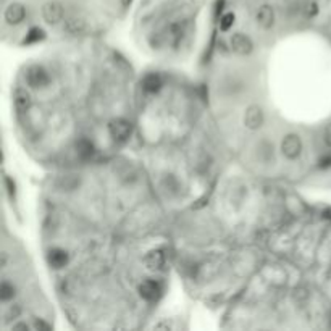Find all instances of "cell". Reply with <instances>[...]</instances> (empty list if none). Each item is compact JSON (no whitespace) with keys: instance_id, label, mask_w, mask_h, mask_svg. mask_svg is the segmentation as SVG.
<instances>
[{"instance_id":"8992f818","label":"cell","mask_w":331,"mask_h":331,"mask_svg":"<svg viewBox=\"0 0 331 331\" xmlns=\"http://www.w3.org/2000/svg\"><path fill=\"white\" fill-rule=\"evenodd\" d=\"M63 15H65V10H63V5L57 0H50V2L42 5V18L45 23L49 24H58L63 20Z\"/></svg>"},{"instance_id":"e0dca14e","label":"cell","mask_w":331,"mask_h":331,"mask_svg":"<svg viewBox=\"0 0 331 331\" xmlns=\"http://www.w3.org/2000/svg\"><path fill=\"white\" fill-rule=\"evenodd\" d=\"M45 39V31L42 29V27H31L29 31H27V34H26V38H24V44H38V42H41V41H44Z\"/></svg>"},{"instance_id":"44dd1931","label":"cell","mask_w":331,"mask_h":331,"mask_svg":"<svg viewBox=\"0 0 331 331\" xmlns=\"http://www.w3.org/2000/svg\"><path fill=\"white\" fill-rule=\"evenodd\" d=\"M20 312H21V309L18 307V306H10V307H8V310H7V314H5V318L7 320L16 318L18 315H20Z\"/></svg>"},{"instance_id":"ffe728a7","label":"cell","mask_w":331,"mask_h":331,"mask_svg":"<svg viewBox=\"0 0 331 331\" xmlns=\"http://www.w3.org/2000/svg\"><path fill=\"white\" fill-rule=\"evenodd\" d=\"M321 139H323L325 145L329 147L331 149V123H328L325 126V130H323V136H321Z\"/></svg>"},{"instance_id":"8fae6325","label":"cell","mask_w":331,"mask_h":331,"mask_svg":"<svg viewBox=\"0 0 331 331\" xmlns=\"http://www.w3.org/2000/svg\"><path fill=\"white\" fill-rule=\"evenodd\" d=\"M141 86L147 94H157L163 86V81L159 73H147L141 81Z\"/></svg>"},{"instance_id":"4fadbf2b","label":"cell","mask_w":331,"mask_h":331,"mask_svg":"<svg viewBox=\"0 0 331 331\" xmlns=\"http://www.w3.org/2000/svg\"><path fill=\"white\" fill-rule=\"evenodd\" d=\"M13 104L18 112H27L33 105L31 94L26 89H16L13 94Z\"/></svg>"},{"instance_id":"cb8c5ba5","label":"cell","mask_w":331,"mask_h":331,"mask_svg":"<svg viewBox=\"0 0 331 331\" xmlns=\"http://www.w3.org/2000/svg\"><path fill=\"white\" fill-rule=\"evenodd\" d=\"M31 326L26 323V321H20V323H13L12 325V331H20V329H23V331H27Z\"/></svg>"},{"instance_id":"7c38bea8","label":"cell","mask_w":331,"mask_h":331,"mask_svg":"<svg viewBox=\"0 0 331 331\" xmlns=\"http://www.w3.org/2000/svg\"><path fill=\"white\" fill-rule=\"evenodd\" d=\"M165 260H167V259H165V254L160 249H154L151 252H147V255L144 257L145 266L149 270H152V272H157V270L163 268Z\"/></svg>"},{"instance_id":"ac0fdd59","label":"cell","mask_w":331,"mask_h":331,"mask_svg":"<svg viewBox=\"0 0 331 331\" xmlns=\"http://www.w3.org/2000/svg\"><path fill=\"white\" fill-rule=\"evenodd\" d=\"M162 188L167 194H176L178 192V181L173 174H165L162 179Z\"/></svg>"},{"instance_id":"7402d4cb","label":"cell","mask_w":331,"mask_h":331,"mask_svg":"<svg viewBox=\"0 0 331 331\" xmlns=\"http://www.w3.org/2000/svg\"><path fill=\"white\" fill-rule=\"evenodd\" d=\"M5 186H7V191H8V194H10V197L13 199L15 197V183L12 181L10 176H5Z\"/></svg>"},{"instance_id":"6da1fadb","label":"cell","mask_w":331,"mask_h":331,"mask_svg":"<svg viewBox=\"0 0 331 331\" xmlns=\"http://www.w3.org/2000/svg\"><path fill=\"white\" fill-rule=\"evenodd\" d=\"M24 81L31 89H47L50 84V75L42 65H31L24 71Z\"/></svg>"},{"instance_id":"d6986e66","label":"cell","mask_w":331,"mask_h":331,"mask_svg":"<svg viewBox=\"0 0 331 331\" xmlns=\"http://www.w3.org/2000/svg\"><path fill=\"white\" fill-rule=\"evenodd\" d=\"M234 21H236V16H234L233 12L225 13L222 18H220V29H222V31H229L233 27Z\"/></svg>"},{"instance_id":"2e32d148","label":"cell","mask_w":331,"mask_h":331,"mask_svg":"<svg viewBox=\"0 0 331 331\" xmlns=\"http://www.w3.org/2000/svg\"><path fill=\"white\" fill-rule=\"evenodd\" d=\"M65 27H67V31L71 33V34H82L86 31V21L82 20V18H70V20H67L65 23Z\"/></svg>"},{"instance_id":"ba28073f","label":"cell","mask_w":331,"mask_h":331,"mask_svg":"<svg viewBox=\"0 0 331 331\" xmlns=\"http://www.w3.org/2000/svg\"><path fill=\"white\" fill-rule=\"evenodd\" d=\"M5 21L10 24V26H16L24 21L26 18V8L23 4H18V2H13L10 4L7 8H5Z\"/></svg>"},{"instance_id":"277c9868","label":"cell","mask_w":331,"mask_h":331,"mask_svg":"<svg viewBox=\"0 0 331 331\" xmlns=\"http://www.w3.org/2000/svg\"><path fill=\"white\" fill-rule=\"evenodd\" d=\"M137 292L145 302H157L162 296V286L159 281L147 278L137 286Z\"/></svg>"},{"instance_id":"7a4b0ae2","label":"cell","mask_w":331,"mask_h":331,"mask_svg":"<svg viewBox=\"0 0 331 331\" xmlns=\"http://www.w3.org/2000/svg\"><path fill=\"white\" fill-rule=\"evenodd\" d=\"M107 130L115 142H126L133 134V125L126 118H113L108 122Z\"/></svg>"},{"instance_id":"484cf974","label":"cell","mask_w":331,"mask_h":331,"mask_svg":"<svg viewBox=\"0 0 331 331\" xmlns=\"http://www.w3.org/2000/svg\"><path fill=\"white\" fill-rule=\"evenodd\" d=\"M320 167H323V168L331 167V155H326V157H323L320 160Z\"/></svg>"},{"instance_id":"30bf717a","label":"cell","mask_w":331,"mask_h":331,"mask_svg":"<svg viewBox=\"0 0 331 331\" xmlns=\"http://www.w3.org/2000/svg\"><path fill=\"white\" fill-rule=\"evenodd\" d=\"M47 262L52 268H63L68 262H70V255L65 249H62V247H53V249L49 251L47 254Z\"/></svg>"},{"instance_id":"9c48e42d","label":"cell","mask_w":331,"mask_h":331,"mask_svg":"<svg viewBox=\"0 0 331 331\" xmlns=\"http://www.w3.org/2000/svg\"><path fill=\"white\" fill-rule=\"evenodd\" d=\"M255 23L263 29H270L275 23V10L272 5H260L255 12Z\"/></svg>"},{"instance_id":"603a6c76","label":"cell","mask_w":331,"mask_h":331,"mask_svg":"<svg viewBox=\"0 0 331 331\" xmlns=\"http://www.w3.org/2000/svg\"><path fill=\"white\" fill-rule=\"evenodd\" d=\"M33 328L34 329H50V325L49 323H45V321L42 318H36L34 320V323H33Z\"/></svg>"},{"instance_id":"52a82bcc","label":"cell","mask_w":331,"mask_h":331,"mask_svg":"<svg viewBox=\"0 0 331 331\" xmlns=\"http://www.w3.org/2000/svg\"><path fill=\"white\" fill-rule=\"evenodd\" d=\"M229 45H231V50L237 55H249L254 50V42L249 36H246L243 33H236L231 36L229 39Z\"/></svg>"},{"instance_id":"3957f363","label":"cell","mask_w":331,"mask_h":331,"mask_svg":"<svg viewBox=\"0 0 331 331\" xmlns=\"http://www.w3.org/2000/svg\"><path fill=\"white\" fill-rule=\"evenodd\" d=\"M281 154L288 160H297L302 154V139L294 133H289L281 141Z\"/></svg>"},{"instance_id":"5bb4252c","label":"cell","mask_w":331,"mask_h":331,"mask_svg":"<svg viewBox=\"0 0 331 331\" xmlns=\"http://www.w3.org/2000/svg\"><path fill=\"white\" fill-rule=\"evenodd\" d=\"M96 151V147L93 144V141L87 139V137H81L79 141H76V154L81 159H89L93 157V154Z\"/></svg>"},{"instance_id":"9a60e30c","label":"cell","mask_w":331,"mask_h":331,"mask_svg":"<svg viewBox=\"0 0 331 331\" xmlns=\"http://www.w3.org/2000/svg\"><path fill=\"white\" fill-rule=\"evenodd\" d=\"M16 296V288H15V284L10 283L8 280H4L2 284H0V300L4 302H10L13 300V297Z\"/></svg>"},{"instance_id":"d4e9b609","label":"cell","mask_w":331,"mask_h":331,"mask_svg":"<svg viewBox=\"0 0 331 331\" xmlns=\"http://www.w3.org/2000/svg\"><path fill=\"white\" fill-rule=\"evenodd\" d=\"M317 12H318V7H317V4H309V5H307V15H309V16H314V15H317Z\"/></svg>"},{"instance_id":"5b68a950","label":"cell","mask_w":331,"mask_h":331,"mask_svg":"<svg viewBox=\"0 0 331 331\" xmlns=\"http://www.w3.org/2000/svg\"><path fill=\"white\" fill-rule=\"evenodd\" d=\"M265 123V113L259 105H249L244 113V126L249 131L260 130Z\"/></svg>"}]
</instances>
